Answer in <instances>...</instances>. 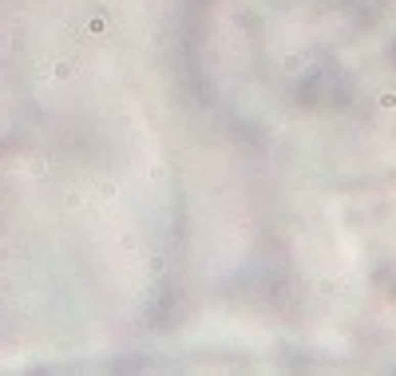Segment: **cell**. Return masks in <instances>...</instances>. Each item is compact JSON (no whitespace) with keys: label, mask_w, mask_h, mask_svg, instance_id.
I'll return each instance as SVG.
<instances>
[{"label":"cell","mask_w":396,"mask_h":376,"mask_svg":"<svg viewBox=\"0 0 396 376\" xmlns=\"http://www.w3.org/2000/svg\"><path fill=\"white\" fill-rule=\"evenodd\" d=\"M87 32H92V36H103V32H107V20H103V16H92V20H87Z\"/></svg>","instance_id":"1"},{"label":"cell","mask_w":396,"mask_h":376,"mask_svg":"<svg viewBox=\"0 0 396 376\" xmlns=\"http://www.w3.org/2000/svg\"><path fill=\"white\" fill-rule=\"evenodd\" d=\"M52 75H56V79H72V63H68V60H60L56 68H52Z\"/></svg>","instance_id":"2"},{"label":"cell","mask_w":396,"mask_h":376,"mask_svg":"<svg viewBox=\"0 0 396 376\" xmlns=\"http://www.w3.org/2000/svg\"><path fill=\"white\" fill-rule=\"evenodd\" d=\"M381 107H384V111H396V91H384V95H381Z\"/></svg>","instance_id":"3"}]
</instances>
